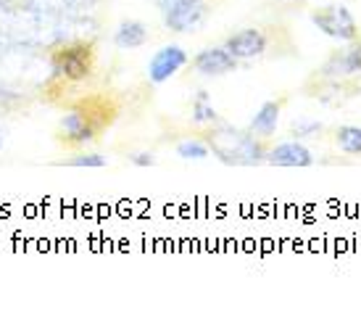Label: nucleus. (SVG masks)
<instances>
[{
    "label": "nucleus",
    "mask_w": 361,
    "mask_h": 322,
    "mask_svg": "<svg viewBox=\"0 0 361 322\" xmlns=\"http://www.w3.org/2000/svg\"><path fill=\"white\" fill-rule=\"evenodd\" d=\"M311 24L338 42H351L359 40L361 30H359V19L351 13L348 6H341V3H330V6H319V8L311 11Z\"/></svg>",
    "instance_id": "f03ea898"
},
{
    "label": "nucleus",
    "mask_w": 361,
    "mask_h": 322,
    "mask_svg": "<svg viewBox=\"0 0 361 322\" xmlns=\"http://www.w3.org/2000/svg\"><path fill=\"white\" fill-rule=\"evenodd\" d=\"M314 161L317 159H314V153H311L309 145L301 141H295V138L277 143V145H271L269 151H267V164L282 167V169H306Z\"/></svg>",
    "instance_id": "6e6552de"
},
{
    "label": "nucleus",
    "mask_w": 361,
    "mask_h": 322,
    "mask_svg": "<svg viewBox=\"0 0 361 322\" xmlns=\"http://www.w3.org/2000/svg\"><path fill=\"white\" fill-rule=\"evenodd\" d=\"M324 124L317 119H295L290 124V135L295 141H303V138H319Z\"/></svg>",
    "instance_id": "dca6fc26"
},
{
    "label": "nucleus",
    "mask_w": 361,
    "mask_h": 322,
    "mask_svg": "<svg viewBox=\"0 0 361 322\" xmlns=\"http://www.w3.org/2000/svg\"><path fill=\"white\" fill-rule=\"evenodd\" d=\"M192 121L195 124H214V121H219L216 109L211 103V95L206 90H198L195 98H192Z\"/></svg>",
    "instance_id": "4468645a"
},
{
    "label": "nucleus",
    "mask_w": 361,
    "mask_h": 322,
    "mask_svg": "<svg viewBox=\"0 0 361 322\" xmlns=\"http://www.w3.org/2000/svg\"><path fill=\"white\" fill-rule=\"evenodd\" d=\"M224 48H227L238 61L259 59V56H264L267 48H269V37H267V32L259 30V27H245V30L232 32L230 37L224 40Z\"/></svg>",
    "instance_id": "1a4fd4ad"
},
{
    "label": "nucleus",
    "mask_w": 361,
    "mask_h": 322,
    "mask_svg": "<svg viewBox=\"0 0 361 322\" xmlns=\"http://www.w3.org/2000/svg\"><path fill=\"white\" fill-rule=\"evenodd\" d=\"M63 164L66 167H80V169H101V167H106V156H101V153H80V156L63 161Z\"/></svg>",
    "instance_id": "f3484780"
},
{
    "label": "nucleus",
    "mask_w": 361,
    "mask_h": 322,
    "mask_svg": "<svg viewBox=\"0 0 361 322\" xmlns=\"http://www.w3.org/2000/svg\"><path fill=\"white\" fill-rule=\"evenodd\" d=\"M0 145H3V130H0Z\"/></svg>",
    "instance_id": "aec40b11"
},
{
    "label": "nucleus",
    "mask_w": 361,
    "mask_h": 322,
    "mask_svg": "<svg viewBox=\"0 0 361 322\" xmlns=\"http://www.w3.org/2000/svg\"><path fill=\"white\" fill-rule=\"evenodd\" d=\"M190 61L188 51L182 45H164L159 51L153 53V59L148 61V80L153 85H164L169 82L174 74H180V69H185V64Z\"/></svg>",
    "instance_id": "0eeeda50"
},
{
    "label": "nucleus",
    "mask_w": 361,
    "mask_h": 322,
    "mask_svg": "<svg viewBox=\"0 0 361 322\" xmlns=\"http://www.w3.org/2000/svg\"><path fill=\"white\" fill-rule=\"evenodd\" d=\"M161 13L171 32H195L209 16V6L206 0H171Z\"/></svg>",
    "instance_id": "20e7f679"
},
{
    "label": "nucleus",
    "mask_w": 361,
    "mask_h": 322,
    "mask_svg": "<svg viewBox=\"0 0 361 322\" xmlns=\"http://www.w3.org/2000/svg\"><path fill=\"white\" fill-rule=\"evenodd\" d=\"M174 153L180 156V159H188V161H203V159H209L211 151H209V145H206V141H182L174 145Z\"/></svg>",
    "instance_id": "2eb2a0df"
},
{
    "label": "nucleus",
    "mask_w": 361,
    "mask_h": 322,
    "mask_svg": "<svg viewBox=\"0 0 361 322\" xmlns=\"http://www.w3.org/2000/svg\"><path fill=\"white\" fill-rule=\"evenodd\" d=\"M192 69L198 71V74H203V77H221V74H230V71L238 69V59L224 45L203 48L201 53H195Z\"/></svg>",
    "instance_id": "9d476101"
},
{
    "label": "nucleus",
    "mask_w": 361,
    "mask_h": 322,
    "mask_svg": "<svg viewBox=\"0 0 361 322\" xmlns=\"http://www.w3.org/2000/svg\"><path fill=\"white\" fill-rule=\"evenodd\" d=\"M132 164H135V167H153V164H156V153H151V151L132 153Z\"/></svg>",
    "instance_id": "a211bd4d"
},
{
    "label": "nucleus",
    "mask_w": 361,
    "mask_h": 322,
    "mask_svg": "<svg viewBox=\"0 0 361 322\" xmlns=\"http://www.w3.org/2000/svg\"><path fill=\"white\" fill-rule=\"evenodd\" d=\"M361 74V37L351 40L345 48L335 51L317 71V77H330V80H351Z\"/></svg>",
    "instance_id": "423d86ee"
},
{
    "label": "nucleus",
    "mask_w": 361,
    "mask_h": 322,
    "mask_svg": "<svg viewBox=\"0 0 361 322\" xmlns=\"http://www.w3.org/2000/svg\"><path fill=\"white\" fill-rule=\"evenodd\" d=\"M114 42L121 51H135L148 42V27L137 19H127L119 24V30L114 32Z\"/></svg>",
    "instance_id": "f8f14e48"
},
{
    "label": "nucleus",
    "mask_w": 361,
    "mask_h": 322,
    "mask_svg": "<svg viewBox=\"0 0 361 322\" xmlns=\"http://www.w3.org/2000/svg\"><path fill=\"white\" fill-rule=\"evenodd\" d=\"M92 71V45L74 42L53 53V74L66 80H85Z\"/></svg>",
    "instance_id": "7ed1b4c3"
},
{
    "label": "nucleus",
    "mask_w": 361,
    "mask_h": 322,
    "mask_svg": "<svg viewBox=\"0 0 361 322\" xmlns=\"http://www.w3.org/2000/svg\"><path fill=\"white\" fill-rule=\"evenodd\" d=\"M103 124H109V119H95L90 103H85V106H74L61 119V132L69 143H87L95 138V132L101 130Z\"/></svg>",
    "instance_id": "39448f33"
},
{
    "label": "nucleus",
    "mask_w": 361,
    "mask_h": 322,
    "mask_svg": "<svg viewBox=\"0 0 361 322\" xmlns=\"http://www.w3.org/2000/svg\"><path fill=\"white\" fill-rule=\"evenodd\" d=\"M203 141L209 145L211 156H216L227 167H259L267 161V151H269L264 138L230 124L211 127L209 132H203Z\"/></svg>",
    "instance_id": "f257e3e1"
},
{
    "label": "nucleus",
    "mask_w": 361,
    "mask_h": 322,
    "mask_svg": "<svg viewBox=\"0 0 361 322\" xmlns=\"http://www.w3.org/2000/svg\"><path fill=\"white\" fill-rule=\"evenodd\" d=\"M169 3H171V0H156V6H159L161 11L166 8V6H169Z\"/></svg>",
    "instance_id": "6ab92c4d"
},
{
    "label": "nucleus",
    "mask_w": 361,
    "mask_h": 322,
    "mask_svg": "<svg viewBox=\"0 0 361 322\" xmlns=\"http://www.w3.org/2000/svg\"><path fill=\"white\" fill-rule=\"evenodd\" d=\"M280 114H282V101H264L259 106V111L253 114L248 130L253 135H259V138H271L277 132V124H280Z\"/></svg>",
    "instance_id": "9b49d317"
},
{
    "label": "nucleus",
    "mask_w": 361,
    "mask_h": 322,
    "mask_svg": "<svg viewBox=\"0 0 361 322\" xmlns=\"http://www.w3.org/2000/svg\"><path fill=\"white\" fill-rule=\"evenodd\" d=\"M335 145L341 153L361 156V127L359 124H341L335 130Z\"/></svg>",
    "instance_id": "ddd939ff"
}]
</instances>
